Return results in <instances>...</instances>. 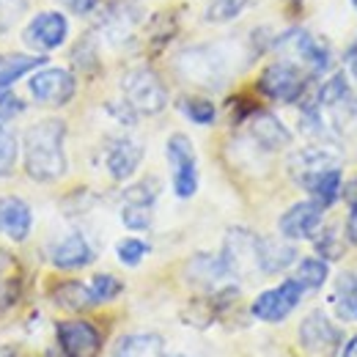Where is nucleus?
Wrapping results in <instances>:
<instances>
[{
    "instance_id": "obj_1",
    "label": "nucleus",
    "mask_w": 357,
    "mask_h": 357,
    "mask_svg": "<svg viewBox=\"0 0 357 357\" xmlns=\"http://www.w3.org/2000/svg\"><path fill=\"white\" fill-rule=\"evenodd\" d=\"M66 124L61 119H42L36 121L22 140V154H25V174L33 181H58L66 174Z\"/></svg>"
},
{
    "instance_id": "obj_2",
    "label": "nucleus",
    "mask_w": 357,
    "mask_h": 357,
    "mask_svg": "<svg viewBox=\"0 0 357 357\" xmlns=\"http://www.w3.org/2000/svg\"><path fill=\"white\" fill-rule=\"evenodd\" d=\"M176 72L201 89H223L231 75V58L223 45L187 47L176 58Z\"/></svg>"
},
{
    "instance_id": "obj_3",
    "label": "nucleus",
    "mask_w": 357,
    "mask_h": 357,
    "mask_svg": "<svg viewBox=\"0 0 357 357\" xmlns=\"http://www.w3.org/2000/svg\"><path fill=\"white\" fill-rule=\"evenodd\" d=\"M121 91L124 102L132 107L135 113L143 116H157L168 107V89L160 80V75L149 66H135L121 77Z\"/></svg>"
},
{
    "instance_id": "obj_4",
    "label": "nucleus",
    "mask_w": 357,
    "mask_h": 357,
    "mask_svg": "<svg viewBox=\"0 0 357 357\" xmlns=\"http://www.w3.org/2000/svg\"><path fill=\"white\" fill-rule=\"evenodd\" d=\"M275 50L278 52H286L291 63L303 66L308 75H324L333 63V52H330V45L321 42L319 36H313L311 31L305 28H291L286 31L283 36L275 39Z\"/></svg>"
},
{
    "instance_id": "obj_5",
    "label": "nucleus",
    "mask_w": 357,
    "mask_h": 357,
    "mask_svg": "<svg viewBox=\"0 0 357 357\" xmlns=\"http://www.w3.org/2000/svg\"><path fill=\"white\" fill-rule=\"evenodd\" d=\"M308 72L303 69V66H297V63H291V61H275V63H269L267 69L261 72V77H259V91L272 99V102H283V105H291V102H297L305 89H308Z\"/></svg>"
},
{
    "instance_id": "obj_6",
    "label": "nucleus",
    "mask_w": 357,
    "mask_h": 357,
    "mask_svg": "<svg viewBox=\"0 0 357 357\" xmlns=\"http://www.w3.org/2000/svg\"><path fill=\"white\" fill-rule=\"evenodd\" d=\"M165 154H168V165H171V181H174V192L178 198H192L198 192V157H195V146L187 135H171L165 143Z\"/></svg>"
},
{
    "instance_id": "obj_7",
    "label": "nucleus",
    "mask_w": 357,
    "mask_h": 357,
    "mask_svg": "<svg viewBox=\"0 0 357 357\" xmlns=\"http://www.w3.org/2000/svg\"><path fill=\"white\" fill-rule=\"evenodd\" d=\"M303 297H305V289H303L294 278H289V280H283L280 286L261 291V294L253 300L250 313H253L256 319H261V321L275 324V321H283L289 313L294 311Z\"/></svg>"
},
{
    "instance_id": "obj_8",
    "label": "nucleus",
    "mask_w": 357,
    "mask_h": 357,
    "mask_svg": "<svg viewBox=\"0 0 357 357\" xmlns=\"http://www.w3.org/2000/svg\"><path fill=\"white\" fill-rule=\"evenodd\" d=\"M28 91L36 102L42 105H52V107H61L66 102H72L75 91H77V80L69 69H61V66H47V69H36Z\"/></svg>"
},
{
    "instance_id": "obj_9",
    "label": "nucleus",
    "mask_w": 357,
    "mask_h": 357,
    "mask_svg": "<svg viewBox=\"0 0 357 357\" xmlns=\"http://www.w3.org/2000/svg\"><path fill=\"white\" fill-rule=\"evenodd\" d=\"M154 201H157V181L146 178L124 192L121 223L130 231H149L154 223Z\"/></svg>"
},
{
    "instance_id": "obj_10",
    "label": "nucleus",
    "mask_w": 357,
    "mask_h": 357,
    "mask_svg": "<svg viewBox=\"0 0 357 357\" xmlns=\"http://www.w3.org/2000/svg\"><path fill=\"white\" fill-rule=\"evenodd\" d=\"M321 220H324V206L319 201H300L294 206H289L280 220H278V231L283 239L289 242H300V239H311L313 234L321 228Z\"/></svg>"
},
{
    "instance_id": "obj_11",
    "label": "nucleus",
    "mask_w": 357,
    "mask_h": 357,
    "mask_svg": "<svg viewBox=\"0 0 357 357\" xmlns=\"http://www.w3.org/2000/svg\"><path fill=\"white\" fill-rule=\"evenodd\" d=\"M256 242H259V236L250 234L248 228H231V231H228L220 259H223V264L231 278H242V275L259 269V261H256Z\"/></svg>"
},
{
    "instance_id": "obj_12",
    "label": "nucleus",
    "mask_w": 357,
    "mask_h": 357,
    "mask_svg": "<svg viewBox=\"0 0 357 357\" xmlns=\"http://www.w3.org/2000/svg\"><path fill=\"white\" fill-rule=\"evenodd\" d=\"M300 344L311 355H330L341 347V330L324 311H311L300 324Z\"/></svg>"
},
{
    "instance_id": "obj_13",
    "label": "nucleus",
    "mask_w": 357,
    "mask_h": 357,
    "mask_svg": "<svg viewBox=\"0 0 357 357\" xmlns=\"http://www.w3.org/2000/svg\"><path fill=\"white\" fill-rule=\"evenodd\" d=\"M66 39H69V22L61 11H39L25 28V42L39 52L58 50Z\"/></svg>"
},
{
    "instance_id": "obj_14",
    "label": "nucleus",
    "mask_w": 357,
    "mask_h": 357,
    "mask_svg": "<svg viewBox=\"0 0 357 357\" xmlns=\"http://www.w3.org/2000/svg\"><path fill=\"white\" fill-rule=\"evenodd\" d=\"M58 344L66 357H96L102 347V335L93 324L75 319L58 324Z\"/></svg>"
},
{
    "instance_id": "obj_15",
    "label": "nucleus",
    "mask_w": 357,
    "mask_h": 357,
    "mask_svg": "<svg viewBox=\"0 0 357 357\" xmlns=\"http://www.w3.org/2000/svg\"><path fill=\"white\" fill-rule=\"evenodd\" d=\"M335 165H338V157H335L330 149H324V146H308V149L297 151V154L289 160L291 178H294L303 190H308V184H311L313 178L319 176V174H324L327 168H335Z\"/></svg>"
},
{
    "instance_id": "obj_16",
    "label": "nucleus",
    "mask_w": 357,
    "mask_h": 357,
    "mask_svg": "<svg viewBox=\"0 0 357 357\" xmlns=\"http://www.w3.org/2000/svg\"><path fill=\"white\" fill-rule=\"evenodd\" d=\"M33 228V212L31 206L17 195L0 198V234L11 242H25Z\"/></svg>"
},
{
    "instance_id": "obj_17",
    "label": "nucleus",
    "mask_w": 357,
    "mask_h": 357,
    "mask_svg": "<svg viewBox=\"0 0 357 357\" xmlns=\"http://www.w3.org/2000/svg\"><path fill=\"white\" fill-rule=\"evenodd\" d=\"M140 162H143V146L132 137H119L107 146L105 165L116 181H127L140 168Z\"/></svg>"
},
{
    "instance_id": "obj_18",
    "label": "nucleus",
    "mask_w": 357,
    "mask_h": 357,
    "mask_svg": "<svg viewBox=\"0 0 357 357\" xmlns=\"http://www.w3.org/2000/svg\"><path fill=\"white\" fill-rule=\"evenodd\" d=\"M256 261H259V272L278 275V272L289 269L297 261V248L289 239L259 236V242H256Z\"/></svg>"
},
{
    "instance_id": "obj_19",
    "label": "nucleus",
    "mask_w": 357,
    "mask_h": 357,
    "mask_svg": "<svg viewBox=\"0 0 357 357\" xmlns=\"http://www.w3.org/2000/svg\"><path fill=\"white\" fill-rule=\"evenodd\" d=\"M248 130H250V137H253L264 151H280V149H286V146L291 143V132L286 130V124H283L278 116L267 113V110H256V113L250 116Z\"/></svg>"
},
{
    "instance_id": "obj_20",
    "label": "nucleus",
    "mask_w": 357,
    "mask_h": 357,
    "mask_svg": "<svg viewBox=\"0 0 357 357\" xmlns=\"http://www.w3.org/2000/svg\"><path fill=\"white\" fill-rule=\"evenodd\" d=\"M50 261L58 269H83L93 261V248L83 234H66L61 242L52 245Z\"/></svg>"
},
{
    "instance_id": "obj_21",
    "label": "nucleus",
    "mask_w": 357,
    "mask_h": 357,
    "mask_svg": "<svg viewBox=\"0 0 357 357\" xmlns=\"http://www.w3.org/2000/svg\"><path fill=\"white\" fill-rule=\"evenodd\" d=\"M137 20H140V14H137V8H135L132 3H116L107 14H105V33L110 36V42L113 45H124V42H130L135 33V28H137Z\"/></svg>"
},
{
    "instance_id": "obj_22",
    "label": "nucleus",
    "mask_w": 357,
    "mask_h": 357,
    "mask_svg": "<svg viewBox=\"0 0 357 357\" xmlns=\"http://www.w3.org/2000/svg\"><path fill=\"white\" fill-rule=\"evenodd\" d=\"M47 63V55H25V52H3L0 55V93L8 91L20 77L36 72Z\"/></svg>"
},
{
    "instance_id": "obj_23",
    "label": "nucleus",
    "mask_w": 357,
    "mask_h": 357,
    "mask_svg": "<svg viewBox=\"0 0 357 357\" xmlns=\"http://www.w3.org/2000/svg\"><path fill=\"white\" fill-rule=\"evenodd\" d=\"M113 357H165V341L157 333L121 335L113 347Z\"/></svg>"
},
{
    "instance_id": "obj_24",
    "label": "nucleus",
    "mask_w": 357,
    "mask_h": 357,
    "mask_svg": "<svg viewBox=\"0 0 357 357\" xmlns=\"http://www.w3.org/2000/svg\"><path fill=\"white\" fill-rule=\"evenodd\" d=\"M187 278H190L192 283H198V286H218V283L228 280L231 275H228V269H225L220 256L198 253V256H192L190 264H187Z\"/></svg>"
},
{
    "instance_id": "obj_25",
    "label": "nucleus",
    "mask_w": 357,
    "mask_h": 357,
    "mask_svg": "<svg viewBox=\"0 0 357 357\" xmlns=\"http://www.w3.org/2000/svg\"><path fill=\"white\" fill-rule=\"evenodd\" d=\"M333 308L344 321H357V272H344L335 280Z\"/></svg>"
},
{
    "instance_id": "obj_26",
    "label": "nucleus",
    "mask_w": 357,
    "mask_h": 357,
    "mask_svg": "<svg viewBox=\"0 0 357 357\" xmlns=\"http://www.w3.org/2000/svg\"><path fill=\"white\" fill-rule=\"evenodd\" d=\"M52 300L66 308V311H89L93 308V297H91L89 286L80 280H63L52 289Z\"/></svg>"
},
{
    "instance_id": "obj_27",
    "label": "nucleus",
    "mask_w": 357,
    "mask_h": 357,
    "mask_svg": "<svg viewBox=\"0 0 357 357\" xmlns=\"http://www.w3.org/2000/svg\"><path fill=\"white\" fill-rule=\"evenodd\" d=\"M341 190H344L341 165H335V168H327L324 174H319V176H316L311 184H308V192H311V198H313V201H319L324 209H330V206L338 201Z\"/></svg>"
},
{
    "instance_id": "obj_28",
    "label": "nucleus",
    "mask_w": 357,
    "mask_h": 357,
    "mask_svg": "<svg viewBox=\"0 0 357 357\" xmlns=\"http://www.w3.org/2000/svg\"><path fill=\"white\" fill-rule=\"evenodd\" d=\"M305 291H316V289H321L324 283H327V278H330V267H327V261L324 259H303L297 269H294V275H291Z\"/></svg>"
},
{
    "instance_id": "obj_29",
    "label": "nucleus",
    "mask_w": 357,
    "mask_h": 357,
    "mask_svg": "<svg viewBox=\"0 0 357 357\" xmlns=\"http://www.w3.org/2000/svg\"><path fill=\"white\" fill-rule=\"evenodd\" d=\"M89 291H91V297H93V305H99V303L116 300V297L124 291V283H121L116 275H110V272H99V275L91 278Z\"/></svg>"
},
{
    "instance_id": "obj_30",
    "label": "nucleus",
    "mask_w": 357,
    "mask_h": 357,
    "mask_svg": "<svg viewBox=\"0 0 357 357\" xmlns=\"http://www.w3.org/2000/svg\"><path fill=\"white\" fill-rule=\"evenodd\" d=\"M17 157H20V140H17V132H14L11 127L0 124V178H6L14 174Z\"/></svg>"
},
{
    "instance_id": "obj_31",
    "label": "nucleus",
    "mask_w": 357,
    "mask_h": 357,
    "mask_svg": "<svg viewBox=\"0 0 357 357\" xmlns=\"http://www.w3.org/2000/svg\"><path fill=\"white\" fill-rule=\"evenodd\" d=\"M178 107H181V113H184L192 124H201V127L212 124L215 116H218V107H215L209 99H201V96H184V99L178 102Z\"/></svg>"
},
{
    "instance_id": "obj_32",
    "label": "nucleus",
    "mask_w": 357,
    "mask_h": 357,
    "mask_svg": "<svg viewBox=\"0 0 357 357\" xmlns=\"http://www.w3.org/2000/svg\"><path fill=\"white\" fill-rule=\"evenodd\" d=\"M248 0H209L206 3V20L209 22H231L245 11Z\"/></svg>"
},
{
    "instance_id": "obj_33",
    "label": "nucleus",
    "mask_w": 357,
    "mask_h": 357,
    "mask_svg": "<svg viewBox=\"0 0 357 357\" xmlns=\"http://www.w3.org/2000/svg\"><path fill=\"white\" fill-rule=\"evenodd\" d=\"M311 239H313V245H316V250H319V259H324V261L341 259L344 245H341V239H338V231H335V228H321V231H316V234H313Z\"/></svg>"
},
{
    "instance_id": "obj_34",
    "label": "nucleus",
    "mask_w": 357,
    "mask_h": 357,
    "mask_svg": "<svg viewBox=\"0 0 357 357\" xmlns=\"http://www.w3.org/2000/svg\"><path fill=\"white\" fill-rule=\"evenodd\" d=\"M72 61H75V66H77L80 72H86V75H93V72L99 69V55H96V42H93V36H83V39L75 45Z\"/></svg>"
},
{
    "instance_id": "obj_35",
    "label": "nucleus",
    "mask_w": 357,
    "mask_h": 357,
    "mask_svg": "<svg viewBox=\"0 0 357 357\" xmlns=\"http://www.w3.org/2000/svg\"><path fill=\"white\" fill-rule=\"evenodd\" d=\"M149 242H143V239H137V236H127V239H121L119 245H116V256H119V261L121 264H127V267H137L146 256H149Z\"/></svg>"
},
{
    "instance_id": "obj_36",
    "label": "nucleus",
    "mask_w": 357,
    "mask_h": 357,
    "mask_svg": "<svg viewBox=\"0 0 357 357\" xmlns=\"http://www.w3.org/2000/svg\"><path fill=\"white\" fill-rule=\"evenodd\" d=\"M28 11V0H0V36L8 33Z\"/></svg>"
},
{
    "instance_id": "obj_37",
    "label": "nucleus",
    "mask_w": 357,
    "mask_h": 357,
    "mask_svg": "<svg viewBox=\"0 0 357 357\" xmlns=\"http://www.w3.org/2000/svg\"><path fill=\"white\" fill-rule=\"evenodd\" d=\"M22 110H25V105H22V99H20V96H14V93H8V91H3V93H0V124H6V121H11V119H17Z\"/></svg>"
},
{
    "instance_id": "obj_38",
    "label": "nucleus",
    "mask_w": 357,
    "mask_h": 357,
    "mask_svg": "<svg viewBox=\"0 0 357 357\" xmlns=\"http://www.w3.org/2000/svg\"><path fill=\"white\" fill-rule=\"evenodd\" d=\"M63 8H69L72 14H80V17H86L91 14L96 6H99V0H58Z\"/></svg>"
},
{
    "instance_id": "obj_39",
    "label": "nucleus",
    "mask_w": 357,
    "mask_h": 357,
    "mask_svg": "<svg viewBox=\"0 0 357 357\" xmlns=\"http://www.w3.org/2000/svg\"><path fill=\"white\" fill-rule=\"evenodd\" d=\"M347 242L357 248V201H352V209L347 218Z\"/></svg>"
},
{
    "instance_id": "obj_40",
    "label": "nucleus",
    "mask_w": 357,
    "mask_h": 357,
    "mask_svg": "<svg viewBox=\"0 0 357 357\" xmlns=\"http://www.w3.org/2000/svg\"><path fill=\"white\" fill-rule=\"evenodd\" d=\"M347 63H349V72H352V77L357 80V39L352 42V47L347 50Z\"/></svg>"
},
{
    "instance_id": "obj_41",
    "label": "nucleus",
    "mask_w": 357,
    "mask_h": 357,
    "mask_svg": "<svg viewBox=\"0 0 357 357\" xmlns=\"http://www.w3.org/2000/svg\"><path fill=\"white\" fill-rule=\"evenodd\" d=\"M344 357H357V335L349 338V344L344 347Z\"/></svg>"
},
{
    "instance_id": "obj_42",
    "label": "nucleus",
    "mask_w": 357,
    "mask_h": 357,
    "mask_svg": "<svg viewBox=\"0 0 357 357\" xmlns=\"http://www.w3.org/2000/svg\"><path fill=\"white\" fill-rule=\"evenodd\" d=\"M352 6H355V11H357V0H352Z\"/></svg>"
}]
</instances>
